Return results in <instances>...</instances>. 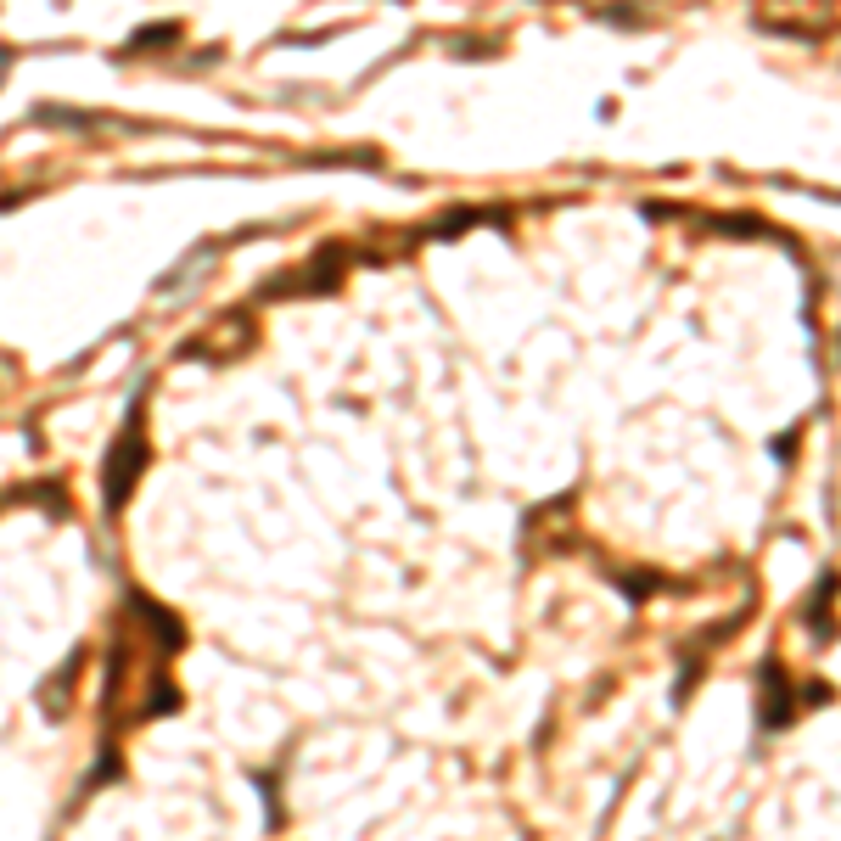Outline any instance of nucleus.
I'll list each match as a JSON object with an SVG mask.
<instances>
[{"label": "nucleus", "instance_id": "obj_1", "mask_svg": "<svg viewBox=\"0 0 841 841\" xmlns=\"http://www.w3.org/2000/svg\"><path fill=\"white\" fill-rule=\"evenodd\" d=\"M141 460H146L141 432H124V438L113 443V460H107V505H113V511H124L129 488H135V477H141Z\"/></svg>", "mask_w": 841, "mask_h": 841}, {"label": "nucleus", "instance_id": "obj_2", "mask_svg": "<svg viewBox=\"0 0 841 841\" xmlns=\"http://www.w3.org/2000/svg\"><path fill=\"white\" fill-rule=\"evenodd\" d=\"M0 73H6V57H0Z\"/></svg>", "mask_w": 841, "mask_h": 841}]
</instances>
